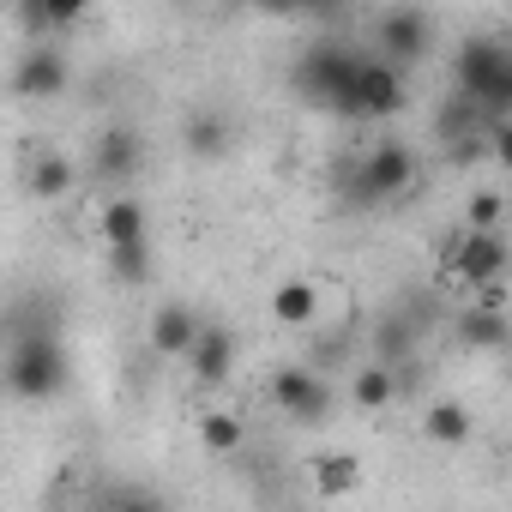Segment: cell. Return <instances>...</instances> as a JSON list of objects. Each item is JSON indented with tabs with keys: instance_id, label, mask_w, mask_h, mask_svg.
<instances>
[{
	"instance_id": "6da1fadb",
	"label": "cell",
	"mask_w": 512,
	"mask_h": 512,
	"mask_svg": "<svg viewBox=\"0 0 512 512\" xmlns=\"http://www.w3.org/2000/svg\"><path fill=\"white\" fill-rule=\"evenodd\" d=\"M452 91L470 97L482 115L512 109V49L500 37H464L452 55Z\"/></svg>"
},
{
	"instance_id": "7a4b0ae2",
	"label": "cell",
	"mask_w": 512,
	"mask_h": 512,
	"mask_svg": "<svg viewBox=\"0 0 512 512\" xmlns=\"http://www.w3.org/2000/svg\"><path fill=\"white\" fill-rule=\"evenodd\" d=\"M0 380H7V392H13V398H25V404L55 398V392L67 386V350H61V338H55L49 326L19 332V344H13V356H7V368H0Z\"/></svg>"
},
{
	"instance_id": "3957f363",
	"label": "cell",
	"mask_w": 512,
	"mask_h": 512,
	"mask_svg": "<svg viewBox=\"0 0 512 512\" xmlns=\"http://www.w3.org/2000/svg\"><path fill=\"white\" fill-rule=\"evenodd\" d=\"M416 181V151L404 145V139H380V145H368L356 163H350V199L356 205H386V199H398L404 187Z\"/></svg>"
},
{
	"instance_id": "277c9868",
	"label": "cell",
	"mask_w": 512,
	"mask_h": 512,
	"mask_svg": "<svg viewBox=\"0 0 512 512\" xmlns=\"http://www.w3.org/2000/svg\"><path fill=\"white\" fill-rule=\"evenodd\" d=\"M356 49H344V43H314L302 61H296V91L308 97V103H320V109H332V115H344L350 109V79H356Z\"/></svg>"
},
{
	"instance_id": "5b68a950",
	"label": "cell",
	"mask_w": 512,
	"mask_h": 512,
	"mask_svg": "<svg viewBox=\"0 0 512 512\" xmlns=\"http://www.w3.org/2000/svg\"><path fill=\"white\" fill-rule=\"evenodd\" d=\"M404 67L386 61V55H362L356 61V79H350V109L344 121H392L404 109Z\"/></svg>"
},
{
	"instance_id": "8992f818",
	"label": "cell",
	"mask_w": 512,
	"mask_h": 512,
	"mask_svg": "<svg viewBox=\"0 0 512 512\" xmlns=\"http://www.w3.org/2000/svg\"><path fill=\"white\" fill-rule=\"evenodd\" d=\"M272 404L290 416V422H332V386H326V374H314V368H278L272 374Z\"/></svg>"
},
{
	"instance_id": "52a82bcc",
	"label": "cell",
	"mask_w": 512,
	"mask_h": 512,
	"mask_svg": "<svg viewBox=\"0 0 512 512\" xmlns=\"http://www.w3.org/2000/svg\"><path fill=\"white\" fill-rule=\"evenodd\" d=\"M446 272L464 278L470 290L506 278V241H500V229H464V235L452 241V253H446Z\"/></svg>"
},
{
	"instance_id": "ba28073f",
	"label": "cell",
	"mask_w": 512,
	"mask_h": 512,
	"mask_svg": "<svg viewBox=\"0 0 512 512\" xmlns=\"http://www.w3.org/2000/svg\"><path fill=\"white\" fill-rule=\"evenodd\" d=\"M374 43H380V55H386V61L410 67V61H422V55L434 49V19H428L422 7H392V13H380Z\"/></svg>"
},
{
	"instance_id": "9c48e42d",
	"label": "cell",
	"mask_w": 512,
	"mask_h": 512,
	"mask_svg": "<svg viewBox=\"0 0 512 512\" xmlns=\"http://www.w3.org/2000/svg\"><path fill=\"white\" fill-rule=\"evenodd\" d=\"M139 169H145V133L127 127V121L103 127V133H97V151H91V175L109 181V187H127Z\"/></svg>"
},
{
	"instance_id": "30bf717a",
	"label": "cell",
	"mask_w": 512,
	"mask_h": 512,
	"mask_svg": "<svg viewBox=\"0 0 512 512\" xmlns=\"http://www.w3.org/2000/svg\"><path fill=\"white\" fill-rule=\"evenodd\" d=\"M67 79H73V67H67V55L61 49H25L19 55V67H13V91L19 97H31V103H49V97H61L67 91Z\"/></svg>"
},
{
	"instance_id": "8fae6325",
	"label": "cell",
	"mask_w": 512,
	"mask_h": 512,
	"mask_svg": "<svg viewBox=\"0 0 512 512\" xmlns=\"http://www.w3.org/2000/svg\"><path fill=\"white\" fill-rule=\"evenodd\" d=\"M181 362L193 368L199 386H223L235 374V332L229 326H199V338H193V350Z\"/></svg>"
},
{
	"instance_id": "7c38bea8",
	"label": "cell",
	"mask_w": 512,
	"mask_h": 512,
	"mask_svg": "<svg viewBox=\"0 0 512 512\" xmlns=\"http://www.w3.org/2000/svg\"><path fill=\"white\" fill-rule=\"evenodd\" d=\"M199 326H205V320H199L193 308L169 302V308H157V320H151V350H157V356H169V362H181V356L193 350Z\"/></svg>"
},
{
	"instance_id": "4fadbf2b",
	"label": "cell",
	"mask_w": 512,
	"mask_h": 512,
	"mask_svg": "<svg viewBox=\"0 0 512 512\" xmlns=\"http://www.w3.org/2000/svg\"><path fill=\"white\" fill-rule=\"evenodd\" d=\"M25 187H31V199H67L79 187V163L61 157V151H37L25 163Z\"/></svg>"
},
{
	"instance_id": "5bb4252c",
	"label": "cell",
	"mask_w": 512,
	"mask_h": 512,
	"mask_svg": "<svg viewBox=\"0 0 512 512\" xmlns=\"http://www.w3.org/2000/svg\"><path fill=\"white\" fill-rule=\"evenodd\" d=\"M506 338H512V326H506V308H488V302H470L464 314H458V344L464 350H506Z\"/></svg>"
},
{
	"instance_id": "9a60e30c",
	"label": "cell",
	"mask_w": 512,
	"mask_h": 512,
	"mask_svg": "<svg viewBox=\"0 0 512 512\" xmlns=\"http://www.w3.org/2000/svg\"><path fill=\"white\" fill-rule=\"evenodd\" d=\"M272 320H278V326H290V332L314 326V320H320V290H314L308 278L278 284V290H272Z\"/></svg>"
},
{
	"instance_id": "2e32d148",
	"label": "cell",
	"mask_w": 512,
	"mask_h": 512,
	"mask_svg": "<svg viewBox=\"0 0 512 512\" xmlns=\"http://www.w3.org/2000/svg\"><path fill=\"white\" fill-rule=\"evenodd\" d=\"M181 139H187L193 157H223V151H229V115H223V109H199V115H187Z\"/></svg>"
},
{
	"instance_id": "e0dca14e",
	"label": "cell",
	"mask_w": 512,
	"mask_h": 512,
	"mask_svg": "<svg viewBox=\"0 0 512 512\" xmlns=\"http://www.w3.org/2000/svg\"><path fill=\"white\" fill-rule=\"evenodd\" d=\"M103 241H109V247L145 241V205H139L133 193H115V199L103 205Z\"/></svg>"
},
{
	"instance_id": "ac0fdd59",
	"label": "cell",
	"mask_w": 512,
	"mask_h": 512,
	"mask_svg": "<svg viewBox=\"0 0 512 512\" xmlns=\"http://www.w3.org/2000/svg\"><path fill=\"white\" fill-rule=\"evenodd\" d=\"M350 398H356L362 410H386V404L398 398V368H392V362H368V368H356Z\"/></svg>"
},
{
	"instance_id": "d6986e66",
	"label": "cell",
	"mask_w": 512,
	"mask_h": 512,
	"mask_svg": "<svg viewBox=\"0 0 512 512\" xmlns=\"http://www.w3.org/2000/svg\"><path fill=\"white\" fill-rule=\"evenodd\" d=\"M470 410L464 404H452V398H440V404H428V416H422V434L434 440V446H464L470 440Z\"/></svg>"
},
{
	"instance_id": "ffe728a7",
	"label": "cell",
	"mask_w": 512,
	"mask_h": 512,
	"mask_svg": "<svg viewBox=\"0 0 512 512\" xmlns=\"http://www.w3.org/2000/svg\"><path fill=\"white\" fill-rule=\"evenodd\" d=\"M25 31H67L91 13V0H19Z\"/></svg>"
},
{
	"instance_id": "44dd1931",
	"label": "cell",
	"mask_w": 512,
	"mask_h": 512,
	"mask_svg": "<svg viewBox=\"0 0 512 512\" xmlns=\"http://www.w3.org/2000/svg\"><path fill=\"white\" fill-rule=\"evenodd\" d=\"M356 482H362V464H356L350 452H326V458H314V488H320L326 500L350 494Z\"/></svg>"
},
{
	"instance_id": "7402d4cb",
	"label": "cell",
	"mask_w": 512,
	"mask_h": 512,
	"mask_svg": "<svg viewBox=\"0 0 512 512\" xmlns=\"http://www.w3.org/2000/svg\"><path fill=\"white\" fill-rule=\"evenodd\" d=\"M199 440H205V452L229 458V452H241L247 428H241V416H229V410H205V416H199Z\"/></svg>"
},
{
	"instance_id": "603a6c76",
	"label": "cell",
	"mask_w": 512,
	"mask_h": 512,
	"mask_svg": "<svg viewBox=\"0 0 512 512\" xmlns=\"http://www.w3.org/2000/svg\"><path fill=\"white\" fill-rule=\"evenodd\" d=\"M109 272H115L121 284H145V278H151V247H145V241L109 247Z\"/></svg>"
},
{
	"instance_id": "cb8c5ba5",
	"label": "cell",
	"mask_w": 512,
	"mask_h": 512,
	"mask_svg": "<svg viewBox=\"0 0 512 512\" xmlns=\"http://www.w3.org/2000/svg\"><path fill=\"white\" fill-rule=\"evenodd\" d=\"M500 217H506V199H500L494 187H488V193H476V199H470V211H464V223H470V229H500Z\"/></svg>"
},
{
	"instance_id": "d4e9b609",
	"label": "cell",
	"mask_w": 512,
	"mask_h": 512,
	"mask_svg": "<svg viewBox=\"0 0 512 512\" xmlns=\"http://www.w3.org/2000/svg\"><path fill=\"white\" fill-rule=\"evenodd\" d=\"M260 13H290V0H253Z\"/></svg>"
}]
</instances>
